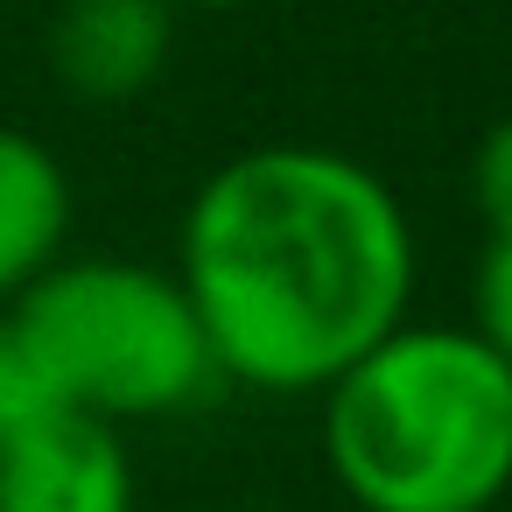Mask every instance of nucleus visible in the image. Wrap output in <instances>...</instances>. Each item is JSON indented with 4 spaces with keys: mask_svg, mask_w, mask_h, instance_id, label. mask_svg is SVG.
<instances>
[{
    "mask_svg": "<svg viewBox=\"0 0 512 512\" xmlns=\"http://www.w3.org/2000/svg\"><path fill=\"white\" fill-rule=\"evenodd\" d=\"M176 57L169 0H64L50 22V78L85 106H127Z\"/></svg>",
    "mask_w": 512,
    "mask_h": 512,
    "instance_id": "obj_5",
    "label": "nucleus"
},
{
    "mask_svg": "<svg viewBox=\"0 0 512 512\" xmlns=\"http://www.w3.org/2000/svg\"><path fill=\"white\" fill-rule=\"evenodd\" d=\"M8 316L43 351L57 393L113 428L183 414L218 379L183 281L141 260H57Z\"/></svg>",
    "mask_w": 512,
    "mask_h": 512,
    "instance_id": "obj_3",
    "label": "nucleus"
},
{
    "mask_svg": "<svg viewBox=\"0 0 512 512\" xmlns=\"http://www.w3.org/2000/svg\"><path fill=\"white\" fill-rule=\"evenodd\" d=\"M71 176L64 162L22 134V127H0V309H15L57 260L71 239Z\"/></svg>",
    "mask_w": 512,
    "mask_h": 512,
    "instance_id": "obj_6",
    "label": "nucleus"
},
{
    "mask_svg": "<svg viewBox=\"0 0 512 512\" xmlns=\"http://www.w3.org/2000/svg\"><path fill=\"white\" fill-rule=\"evenodd\" d=\"M470 204L484 218V239H512V113L470 155Z\"/></svg>",
    "mask_w": 512,
    "mask_h": 512,
    "instance_id": "obj_9",
    "label": "nucleus"
},
{
    "mask_svg": "<svg viewBox=\"0 0 512 512\" xmlns=\"http://www.w3.org/2000/svg\"><path fill=\"white\" fill-rule=\"evenodd\" d=\"M323 456L358 512H491L512 491V365L456 323H400L323 386Z\"/></svg>",
    "mask_w": 512,
    "mask_h": 512,
    "instance_id": "obj_2",
    "label": "nucleus"
},
{
    "mask_svg": "<svg viewBox=\"0 0 512 512\" xmlns=\"http://www.w3.org/2000/svg\"><path fill=\"white\" fill-rule=\"evenodd\" d=\"M0 512H134V456L113 421L57 407L0 442Z\"/></svg>",
    "mask_w": 512,
    "mask_h": 512,
    "instance_id": "obj_4",
    "label": "nucleus"
},
{
    "mask_svg": "<svg viewBox=\"0 0 512 512\" xmlns=\"http://www.w3.org/2000/svg\"><path fill=\"white\" fill-rule=\"evenodd\" d=\"M470 330L512 365V239H484L470 281Z\"/></svg>",
    "mask_w": 512,
    "mask_h": 512,
    "instance_id": "obj_8",
    "label": "nucleus"
},
{
    "mask_svg": "<svg viewBox=\"0 0 512 512\" xmlns=\"http://www.w3.org/2000/svg\"><path fill=\"white\" fill-rule=\"evenodd\" d=\"M169 8H176V15H183V8H190V15H218V8H246V0H169Z\"/></svg>",
    "mask_w": 512,
    "mask_h": 512,
    "instance_id": "obj_10",
    "label": "nucleus"
},
{
    "mask_svg": "<svg viewBox=\"0 0 512 512\" xmlns=\"http://www.w3.org/2000/svg\"><path fill=\"white\" fill-rule=\"evenodd\" d=\"M218 379L253 393H323L407 323L414 225L393 183L337 148H246L218 162L176 239Z\"/></svg>",
    "mask_w": 512,
    "mask_h": 512,
    "instance_id": "obj_1",
    "label": "nucleus"
},
{
    "mask_svg": "<svg viewBox=\"0 0 512 512\" xmlns=\"http://www.w3.org/2000/svg\"><path fill=\"white\" fill-rule=\"evenodd\" d=\"M57 407H71V400L57 393L43 351L29 344V330H22L8 309H0V442L22 435V428H36V421L57 414Z\"/></svg>",
    "mask_w": 512,
    "mask_h": 512,
    "instance_id": "obj_7",
    "label": "nucleus"
}]
</instances>
